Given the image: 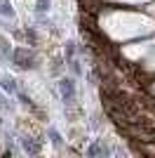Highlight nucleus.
I'll list each match as a JSON object with an SVG mask.
<instances>
[{
	"label": "nucleus",
	"instance_id": "f257e3e1",
	"mask_svg": "<svg viewBox=\"0 0 155 158\" xmlns=\"http://www.w3.org/2000/svg\"><path fill=\"white\" fill-rule=\"evenodd\" d=\"M12 61L19 66V69H33V66H35V57H33L31 50H14Z\"/></svg>",
	"mask_w": 155,
	"mask_h": 158
},
{
	"label": "nucleus",
	"instance_id": "f03ea898",
	"mask_svg": "<svg viewBox=\"0 0 155 158\" xmlns=\"http://www.w3.org/2000/svg\"><path fill=\"white\" fill-rule=\"evenodd\" d=\"M59 90H61V99L66 104H73V99H75V83L71 78H61L59 80Z\"/></svg>",
	"mask_w": 155,
	"mask_h": 158
},
{
	"label": "nucleus",
	"instance_id": "7ed1b4c3",
	"mask_svg": "<svg viewBox=\"0 0 155 158\" xmlns=\"http://www.w3.org/2000/svg\"><path fill=\"white\" fill-rule=\"evenodd\" d=\"M21 146L26 149L28 156H38V153H40V144H38V142H33L31 137H21Z\"/></svg>",
	"mask_w": 155,
	"mask_h": 158
},
{
	"label": "nucleus",
	"instance_id": "20e7f679",
	"mask_svg": "<svg viewBox=\"0 0 155 158\" xmlns=\"http://www.w3.org/2000/svg\"><path fill=\"white\" fill-rule=\"evenodd\" d=\"M12 54H14V50L10 47V43H7L5 38H0V59H12Z\"/></svg>",
	"mask_w": 155,
	"mask_h": 158
},
{
	"label": "nucleus",
	"instance_id": "39448f33",
	"mask_svg": "<svg viewBox=\"0 0 155 158\" xmlns=\"http://www.w3.org/2000/svg\"><path fill=\"white\" fill-rule=\"evenodd\" d=\"M21 35H24V38L28 40V45H35V40H38L35 31H31V28H24V31H21Z\"/></svg>",
	"mask_w": 155,
	"mask_h": 158
},
{
	"label": "nucleus",
	"instance_id": "423d86ee",
	"mask_svg": "<svg viewBox=\"0 0 155 158\" xmlns=\"http://www.w3.org/2000/svg\"><path fill=\"white\" fill-rule=\"evenodd\" d=\"M97 153H106V149H103L99 142H94V144H92V149H89V156H97Z\"/></svg>",
	"mask_w": 155,
	"mask_h": 158
},
{
	"label": "nucleus",
	"instance_id": "0eeeda50",
	"mask_svg": "<svg viewBox=\"0 0 155 158\" xmlns=\"http://www.w3.org/2000/svg\"><path fill=\"white\" fill-rule=\"evenodd\" d=\"M2 87H7V90H10V92H14V90H17V87H14V83H12V78H10V76H5V78H2Z\"/></svg>",
	"mask_w": 155,
	"mask_h": 158
},
{
	"label": "nucleus",
	"instance_id": "6e6552de",
	"mask_svg": "<svg viewBox=\"0 0 155 158\" xmlns=\"http://www.w3.org/2000/svg\"><path fill=\"white\" fill-rule=\"evenodd\" d=\"M0 14H7V17H14V12L10 10V5H7V2H0Z\"/></svg>",
	"mask_w": 155,
	"mask_h": 158
},
{
	"label": "nucleus",
	"instance_id": "1a4fd4ad",
	"mask_svg": "<svg viewBox=\"0 0 155 158\" xmlns=\"http://www.w3.org/2000/svg\"><path fill=\"white\" fill-rule=\"evenodd\" d=\"M50 10V0H38V12H47Z\"/></svg>",
	"mask_w": 155,
	"mask_h": 158
},
{
	"label": "nucleus",
	"instance_id": "9d476101",
	"mask_svg": "<svg viewBox=\"0 0 155 158\" xmlns=\"http://www.w3.org/2000/svg\"><path fill=\"white\" fill-rule=\"evenodd\" d=\"M50 137H52V139H54V144H59V135H57V132H54V130H52V132H50Z\"/></svg>",
	"mask_w": 155,
	"mask_h": 158
}]
</instances>
